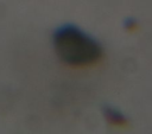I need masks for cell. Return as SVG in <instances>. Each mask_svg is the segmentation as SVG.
I'll list each match as a JSON object with an SVG mask.
<instances>
[{
  "instance_id": "1",
  "label": "cell",
  "mask_w": 152,
  "mask_h": 134,
  "mask_svg": "<svg viewBox=\"0 0 152 134\" xmlns=\"http://www.w3.org/2000/svg\"><path fill=\"white\" fill-rule=\"evenodd\" d=\"M56 52L62 62L71 66H89L102 57L100 44L75 26H63L53 36Z\"/></svg>"
},
{
  "instance_id": "2",
  "label": "cell",
  "mask_w": 152,
  "mask_h": 134,
  "mask_svg": "<svg viewBox=\"0 0 152 134\" xmlns=\"http://www.w3.org/2000/svg\"><path fill=\"white\" fill-rule=\"evenodd\" d=\"M104 117L114 127H125L126 126V119L124 117V115L113 108L104 109Z\"/></svg>"
}]
</instances>
